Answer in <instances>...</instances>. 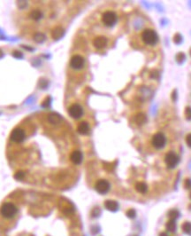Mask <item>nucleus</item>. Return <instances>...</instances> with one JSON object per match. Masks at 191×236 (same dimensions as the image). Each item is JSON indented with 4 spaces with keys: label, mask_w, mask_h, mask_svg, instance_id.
I'll return each mask as SVG.
<instances>
[{
    "label": "nucleus",
    "mask_w": 191,
    "mask_h": 236,
    "mask_svg": "<svg viewBox=\"0 0 191 236\" xmlns=\"http://www.w3.org/2000/svg\"><path fill=\"white\" fill-rule=\"evenodd\" d=\"M85 64V60L81 55H74L71 58L70 66L73 69H81Z\"/></svg>",
    "instance_id": "9"
},
{
    "label": "nucleus",
    "mask_w": 191,
    "mask_h": 236,
    "mask_svg": "<svg viewBox=\"0 0 191 236\" xmlns=\"http://www.w3.org/2000/svg\"><path fill=\"white\" fill-rule=\"evenodd\" d=\"M93 45L97 49H103L107 45V39L104 37H98L94 39Z\"/></svg>",
    "instance_id": "10"
},
{
    "label": "nucleus",
    "mask_w": 191,
    "mask_h": 236,
    "mask_svg": "<svg viewBox=\"0 0 191 236\" xmlns=\"http://www.w3.org/2000/svg\"><path fill=\"white\" fill-rule=\"evenodd\" d=\"M34 40L36 43H42L45 40V36L42 33H36L34 36Z\"/></svg>",
    "instance_id": "21"
},
{
    "label": "nucleus",
    "mask_w": 191,
    "mask_h": 236,
    "mask_svg": "<svg viewBox=\"0 0 191 236\" xmlns=\"http://www.w3.org/2000/svg\"><path fill=\"white\" fill-rule=\"evenodd\" d=\"M13 57H15V58L20 59V58L22 57V54H21L20 52H17V51H16V52H14V53H13Z\"/></svg>",
    "instance_id": "34"
},
{
    "label": "nucleus",
    "mask_w": 191,
    "mask_h": 236,
    "mask_svg": "<svg viewBox=\"0 0 191 236\" xmlns=\"http://www.w3.org/2000/svg\"><path fill=\"white\" fill-rule=\"evenodd\" d=\"M185 59H186V56L183 53H179L176 55V61L178 63H182L183 61L185 60Z\"/></svg>",
    "instance_id": "24"
},
{
    "label": "nucleus",
    "mask_w": 191,
    "mask_h": 236,
    "mask_svg": "<svg viewBox=\"0 0 191 236\" xmlns=\"http://www.w3.org/2000/svg\"><path fill=\"white\" fill-rule=\"evenodd\" d=\"M189 54H190V56H191V49L189 50Z\"/></svg>",
    "instance_id": "38"
},
{
    "label": "nucleus",
    "mask_w": 191,
    "mask_h": 236,
    "mask_svg": "<svg viewBox=\"0 0 191 236\" xmlns=\"http://www.w3.org/2000/svg\"><path fill=\"white\" fill-rule=\"evenodd\" d=\"M179 215H180V212L177 210H171L168 213L170 219H174V220H175L179 217Z\"/></svg>",
    "instance_id": "22"
},
{
    "label": "nucleus",
    "mask_w": 191,
    "mask_h": 236,
    "mask_svg": "<svg viewBox=\"0 0 191 236\" xmlns=\"http://www.w3.org/2000/svg\"><path fill=\"white\" fill-rule=\"evenodd\" d=\"M18 212V209L12 202H5L0 208V215L5 218H13Z\"/></svg>",
    "instance_id": "1"
},
{
    "label": "nucleus",
    "mask_w": 191,
    "mask_h": 236,
    "mask_svg": "<svg viewBox=\"0 0 191 236\" xmlns=\"http://www.w3.org/2000/svg\"><path fill=\"white\" fill-rule=\"evenodd\" d=\"M92 217H94V218H97V217H98L99 216V214H100V210L98 209V208H95L93 210H92Z\"/></svg>",
    "instance_id": "28"
},
{
    "label": "nucleus",
    "mask_w": 191,
    "mask_h": 236,
    "mask_svg": "<svg viewBox=\"0 0 191 236\" xmlns=\"http://www.w3.org/2000/svg\"><path fill=\"white\" fill-rule=\"evenodd\" d=\"M25 178V172L24 171H18L15 173L14 175V179H17V180H22L23 179Z\"/></svg>",
    "instance_id": "25"
},
{
    "label": "nucleus",
    "mask_w": 191,
    "mask_h": 236,
    "mask_svg": "<svg viewBox=\"0 0 191 236\" xmlns=\"http://www.w3.org/2000/svg\"><path fill=\"white\" fill-rule=\"evenodd\" d=\"M166 139L162 132H157L152 138V145L157 149H161L165 146Z\"/></svg>",
    "instance_id": "6"
},
{
    "label": "nucleus",
    "mask_w": 191,
    "mask_h": 236,
    "mask_svg": "<svg viewBox=\"0 0 191 236\" xmlns=\"http://www.w3.org/2000/svg\"><path fill=\"white\" fill-rule=\"evenodd\" d=\"M95 188L98 193L104 194L110 190V183L105 179H100L95 185Z\"/></svg>",
    "instance_id": "8"
},
{
    "label": "nucleus",
    "mask_w": 191,
    "mask_h": 236,
    "mask_svg": "<svg viewBox=\"0 0 191 236\" xmlns=\"http://www.w3.org/2000/svg\"><path fill=\"white\" fill-rule=\"evenodd\" d=\"M105 165H104V167L107 170H112V168H113V165H112L111 163H104Z\"/></svg>",
    "instance_id": "33"
},
{
    "label": "nucleus",
    "mask_w": 191,
    "mask_h": 236,
    "mask_svg": "<svg viewBox=\"0 0 191 236\" xmlns=\"http://www.w3.org/2000/svg\"><path fill=\"white\" fill-rule=\"evenodd\" d=\"M182 231L187 233V234H191V223L190 222H185L182 224Z\"/></svg>",
    "instance_id": "20"
},
{
    "label": "nucleus",
    "mask_w": 191,
    "mask_h": 236,
    "mask_svg": "<svg viewBox=\"0 0 191 236\" xmlns=\"http://www.w3.org/2000/svg\"><path fill=\"white\" fill-rule=\"evenodd\" d=\"M182 42V36L180 33H176L174 37V43L176 45H180Z\"/></svg>",
    "instance_id": "23"
},
{
    "label": "nucleus",
    "mask_w": 191,
    "mask_h": 236,
    "mask_svg": "<svg viewBox=\"0 0 191 236\" xmlns=\"http://www.w3.org/2000/svg\"><path fill=\"white\" fill-rule=\"evenodd\" d=\"M64 34H65V30H64V28L60 26L56 27L51 32V36H52L53 39H55V40L60 39L64 36Z\"/></svg>",
    "instance_id": "14"
},
{
    "label": "nucleus",
    "mask_w": 191,
    "mask_h": 236,
    "mask_svg": "<svg viewBox=\"0 0 191 236\" xmlns=\"http://www.w3.org/2000/svg\"><path fill=\"white\" fill-rule=\"evenodd\" d=\"M189 198H190V199H191V193H189Z\"/></svg>",
    "instance_id": "39"
},
{
    "label": "nucleus",
    "mask_w": 191,
    "mask_h": 236,
    "mask_svg": "<svg viewBox=\"0 0 191 236\" xmlns=\"http://www.w3.org/2000/svg\"><path fill=\"white\" fill-rule=\"evenodd\" d=\"M2 56H3V53H2V51L0 50V58H1Z\"/></svg>",
    "instance_id": "37"
},
{
    "label": "nucleus",
    "mask_w": 191,
    "mask_h": 236,
    "mask_svg": "<svg viewBox=\"0 0 191 236\" xmlns=\"http://www.w3.org/2000/svg\"><path fill=\"white\" fill-rule=\"evenodd\" d=\"M82 158H83L82 153L79 150L73 151L70 156V160L74 164H80L82 162Z\"/></svg>",
    "instance_id": "11"
},
{
    "label": "nucleus",
    "mask_w": 191,
    "mask_h": 236,
    "mask_svg": "<svg viewBox=\"0 0 191 236\" xmlns=\"http://www.w3.org/2000/svg\"><path fill=\"white\" fill-rule=\"evenodd\" d=\"M142 39L143 43L148 45H155L158 41V36L155 30L147 28L142 34Z\"/></svg>",
    "instance_id": "2"
},
{
    "label": "nucleus",
    "mask_w": 191,
    "mask_h": 236,
    "mask_svg": "<svg viewBox=\"0 0 191 236\" xmlns=\"http://www.w3.org/2000/svg\"><path fill=\"white\" fill-rule=\"evenodd\" d=\"M185 118L187 120H191V107H186L185 111H184Z\"/></svg>",
    "instance_id": "26"
},
{
    "label": "nucleus",
    "mask_w": 191,
    "mask_h": 236,
    "mask_svg": "<svg viewBox=\"0 0 191 236\" xmlns=\"http://www.w3.org/2000/svg\"><path fill=\"white\" fill-rule=\"evenodd\" d=\"M135 189L137 192H139L141 193H145L148 191V186L144 182H138L135 185Z\"/></svg>",
    "instance_id": "17"
},
{
    "label": "nucleus",
    "mask_w": 191,
    "mask_h": 236,
    "mask_svg": "<svg viewBox=\"0 0 191 236\" xmlns=\"http://www.w3.org/2000/svg\"><path fill=\"white\" fill-rule=\"evenodd\" d=\"M89 130H90L89 124H88L87 122H81V124L78 125V127H77L78 132L80 133V134H81V135H87V134H89Z\"/></svg>",
    "instance_id": "13"
},
{
    "label": "nucleus",
    "mask_w": 191,
    "mask_h": 236,
    "mask_svg": "<svg viewBox=\"0 0 191 236\" xmlns=\"http://www.w3.org/2000/svg\"><path fill=\"white\" fill-rule=\"evenodd\" d=\"M48 120H49V122H50V124H59V122H60L62 121V118L59 114H57V113H51L48 117Z\"/></svg>",
    "instance_id": "15"
},
{
    "label": "nucleus",
    "mask_w": 191,
    "mask_h": 236,
    "mask_svg": "<svg viewBox=\"0 0 191 236\" xmlns=\"http://www.w3.org/2000/svg\"><path fill=\"white\" fill-rule=\"evenodd\" d=\"M68 113H69L71 117H73L74 119H79L83 115V108L79 104H73L68 108Z\"/></svg>",
    "instance_id": "7"
},
{
    "label": "nucleus",
    "mask_w": 191,
    "mask_h": 236,
    "mask_svg": "<svg viewBox=\"0 0 191 236\" xmlns=\"http://www.w3.org/2000/svg\"><path fill=\"white\" fill-rule=\"evenodd\" d=\"M166 229L171 233L175 232V230H176V222H175V220L170 219L166 224Z\"/></svg>",
    "instance_id": "18"
},
{
    "label": "nucleus",
    "mask_w": 191,
    "mask_h": 236,
    "mask_svg": "<svg viewBox=\"0 0 191 236\" xmlns=\"http://www.w3.org/2000/svg\"><path fill=\"white\" fill-rule=\"evenodd\" d=\"M186 143L188 147H189L191 148V133H188V134L186 136Z\"/></svg>",
    "instance_id": "29"
},
{
    "label": "nucleus",
    "mask_w": 191,
    "mask_h": 236,
    "mask_svg": "<svg viewBox=\"0 0 191 236\" xmlns=\"http://www.w3.org/2000/svg\"><path fill=\"white\" fill-rule=\"evenodd\" d=\"M126 217H127V218H135V216H136V212H135V210H133V209L128 210L126 211Z\"/></svg>",
    "instance_id": "27"
},
{
    "label": "nucleus",
    "mask_w": 191,
    "mask_h": 236,
    "mask_svg": "<svg viewBox=\"0 0 191 236\" xmlns=\"http://www.w3.org/2000/svg\"><path fill=\"white\" fill-rule=\"evenodd\" d=\"M135 121L138 125H143L147 122V116L143 113H139L137 114L135 117Z\"/></svg>",
    "instance_id": "16"
},
{
    "label": "nucleus",
    "mask_w": 191,
    "mask_h": 236,
    "mask_svg": "<svg viewBox=\"0 0 191 236\" xmlns=\"http://www.w3.org/2000/svg\"><path fill=\"white\" fill-rule=\"evenodd\" d=\"M176 96H177V94H176V90H174V91H173V93H172V99H173L174 101L176 100Z\"/></svg>",
    "instance_id": "35"
},
{
    "label": "nucleus",
    "mask_w": 191,
    "mask_h": 236,
    "mask_svg": "<svg viewBox=\"0 0 191 236\" xmlns=\"http://www.w3.org/2000/svg\"><path fill=\"white\" fill-rule=\"evenodd\" d=\"M31 18L35 20H39L42 17V14L40 10H34V11H32L31 14H30Z\"/></svg>",
    "instance_id": "19"
},
{
    "label": "nucleus",
    "mask_w": 191,
    "mask_h": 236,
    "mask_svg": "<svg viewBox=\"0 0 191 236\" xmlns=\"http://www.w3.org/2000/svg\"><path fill=\"white\" fill-rule=\"evenodd\" d=\"M117 20H118V17H117V14L112 12V11H107L105 12L103 14L102 17V20L105 26L107 27H112L116 24Z\"/></svg>",
    "instance_id": "3"
},
{
    "label": "nucleus",
    "mask_w": 191,
    "mask_h": 236,
    "mask_svg": "<svg viewBox=\"0 0 191 236\" xmlns=\"http://www.w3.org/2000/svg\"><path fill=\"white\" fill-rule=\"evenodd\" d=\"M184 186L187 189H189L191 188V180L189 179H187L184 182Z\"/></svg>",
    "instance_id": "31"
},
{
    "label": "nucleus",
    "mask_w": 191,
    "mask_h": 236,
    "mask_svg": "<svg viewBox=\"0 0 191 236\" xmlns=\"http://www.w3.org/2000/svg\"><path fill=\"white\" fill-rule=\"evenodd\" d=\"M26 138L25 131L20 128H15L11 132L10 139L14 143H21L23 142Z\"/></svg>",
    "instance_id": "5"
},
{
    "label": "nucleus",
    "mask_w": 191,
    "mask_h": 236,
    "mask_svg": "<svg viewBox=\"0 0 191 236\" xmlns=\"http://www.w3.org/2000/svg\"><path fill=\"white\" fill-rule=\"evenodd\" d=\"M165 164L167 165L168 168L174 169L178 165V163L180 162V158H179L178 155H176L174 152H169L166 154V156L165 157Z\"/></svg>",
    "instance_id": "4"
},
{
    "label": "nucleus",
    "mask_w": 191,
    "mask_h": 236,
    "mask_svg": "<svg viewBox=\"0 0 191 236\" xmlns=\"http://www.w3.org/2000/svg\"><path fill=\"white\" fill-rule=\"evenodd\" d=\"M159 236H168V234L166 233H161L160 234H159Z\"/></svg>",
    "instance_id": "36"
},
{
    "label": "nucleus",
    "mask_w": 191,
    "mask_h": 236,
    "mask_svg": "<svg viewBox=\"0 0 191 236\" xmlns=\"http://www.w3.org/2000/svg\"><path fill=\"white\" fill-rule=\"evenodd\" d=\"M40 85H41V88H42V89H44V88H46L47 87V85H48V83H47V81L46 80H41L40 81Z\"/></svg>",
    "instance_id": "32"
},
{
    "label": "nucleus",
    "mask_w": 191,
    "mask_h": 236,
    "mask_svg": "<svg viewBox=\"0 0 191 236\" xmlns=\"http://www.w3.org/2000/svg\"><path fill=\"white\" fill-rule=\"evenodd\" d=\"M104 207L106 210H108L110 211L115 212L118 210L119 209V204L116 201H112V200H107L104 202Z\"/></svg>",
    "instance_id": "12"
},
{
    "label": "nucleus",
    "mask_w": 191,
    "mask_h": 236,
    "mask_svg": "<svg viewBox=\"0 0 191 236\" xmlns=\"http://www.w3.org/2000/svg\"><path fill=\"white\" fill-rule=\"evenodd\" d=\"M18 5H19V7L20 9H23V8H25L28 5V3H27V1H19L18 2Z\"/></svg>",
    "instance_id": "30"
}]
</instances>
